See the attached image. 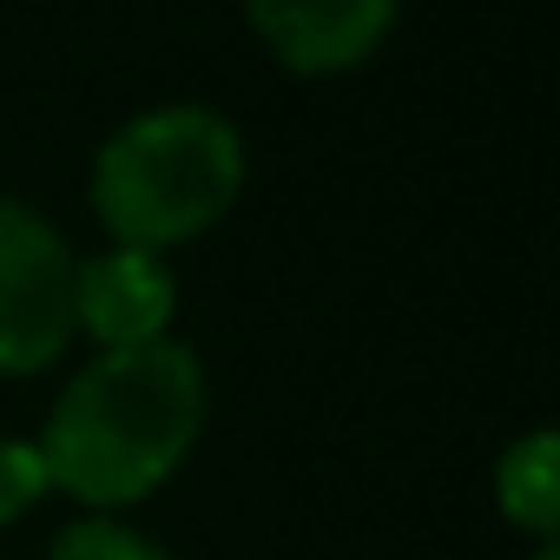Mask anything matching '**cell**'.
Returning <instances> with one entry per match:
<instances>
[{"instance_id":"cell-8","label":"cell","mask_w":560,"mask_h":560,"mask_svg":"<svg viewBox=\"0 0 560 560\" xmlns=\"http://www.w3.org/2000/svg\"><path fill=\"white\" fill-rule=\"evenodd\" d=\"M47 494H54V481H47L40 448H34V442H21V435H0V527L27 521Z\"/></svg>"},{"instance_id":"cell-3","label":"cell","mask_w":560,"mask_h":560,"mask_svg":"<svg viewBox=\"0 0 560 560\" xmlns=\"http://www.w3.org/2000/svg\"><path fill=\"white\" fill-rule=\"evenodd\" d=\"M80 257L54 218L0 198V376H34L67 357Z\"/></svg>"},{"instance_id":"cell-1","label":"cell","mask_w":560,"mask_h":560,"mask_svg":"<svg viewBox=\"0 0 560 560\" xmlns=\"http://www.w3.org/2000/svg\"><path fill=\"white\" fill-rule=\"evenodd\" d=\"M205 435V363L159 337L139 350H100L47 409L40 462L60 494L93 514L152 501Z\"/></svg>"},{"instance_id":"cell-6","label":"cell","mask_w":560,"mask_h":560,"mask_svg":"<svg viewBox=\"0 0 560 560\" xmlns=\"http://www.w3.org/2000/svg\"><path fill=\"white\" fill-rule=\"evenodd\" d=\"M494 508L508 527L553 540L560 527V435L553 429H527L521 442L501 448L494 462Z\"/></svg>"},{"instance_id":"cell-7","label":"cell","mask_w":560,"mask_h":560,"mask_svg":"<svg viewBox=\"0 0 560 560\" xmlns=\"http://www.w3.org/2000/svg\"><path fill=\"white\" fill-rule=\"evenodd\" d=\"M47 560H172L159 540H145L139 527H126V521H106V514H86V521H73L54 547H47Z\"/></svg>"},{"instance_id":"cell-5","label":"cell","mask_w":560,"mask_h":560,"mask_svg":"<svg viewBox=\"0 0 560 560\" xmlns=\"http://www.w3.org/2000/svg\"><path fill=\"white\" fill-rule=\"evenodd\" d=\"M172 311H178V284L165 257L152 250H100L80 264L73 277V330H86L100 350H139L172 337Z\"/></svg>"},{"instance_id":"cell-4","label":"cell","mask_w":560,"mask_h":560,"mask_svg":"<svg viewBox=\"0 0 560 560\" xmlns=\"http://www.w3.org/2000/svg\"><path fill=\"white\" fill-rule=\"evenodd\" d=\"M244 14L277 67L350 73L389 40L402 0H244Z\"/></svg>"},{"instance_id":"cell-9","label":"cell","mask_w":560,"mask_h":560,"mask_svg":"<svg viewBox=\"0 0 560 560\" xmlns=\"http://www.w3.org/2000/svg\"><path fill=\"white\" fill-rule=\"evenodd\" d=\"M527 560H560V547H553V540H540V547H534Z\"/></svg>"},{"instance_id":"cell-2","label":"cell","mask_w":560,"mask_h":560,"mask_svg":"<svg viewBox=\"0 0 560 560\" xmlns=\"http://www.w3.org/2000/svg\"><path fill=\"white\" fill-rule=\"evenodd\" d=\"M244 132L211 106H152L93 159V211L126 250H178L244 198Z\"/></svg>"}]
</instances>
